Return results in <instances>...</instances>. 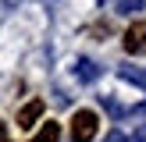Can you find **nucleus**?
Returning <instances> with one entry per match:
<instances>
[{
	"label": "nucleus",
	"mask_w": 146,
	"mask_h": 142,
	"mask_svg": "<svg viewBox=\"0 0 146 142\" xmlns=\"http://www.w3.org/2000/svg\"><path fill=\"white\" fill-rule=\"evenodd\" d=\"M96 131H100L96 110H75V117H71V142H93Z\"/></svg>",
	"instance_id": "f257e3e1"
},
{
	"label": "nucleus",
	"mask_w": 146,
	"mask_h": 142,
	"mask_svg": "<svg viewBox=\"0 0 146 142\" xmlns=\"http://www.w3.org/2000/svg\"><path fill=\"white\" fill-rule=\"evenodd\" d=\"M125 53H132V57H139V53H146V18H135L132 25L125 28Z\"/></svg>",
	"instance_id": "f03ea898"
},
{
	"label": "nucleus",
	"mask_w": 146,
	"mask_h": 142,
	"mask_svg": "<svg viewBox=\"0 0 146 142\" xmlns=\"http://www.w3.org/2000/svg\"><path fill=\"white\" fill-rule=\"evenodd\" d=\"M43 110H46V103H43L39 96H32V99L18 110V128H36L39 117H43Z\"/></svg>",
	"instance_id": "7ed1b4c3"
},
{
	"label": "nucleus",
	"mask_w": 146,
	"mask_h": 142,
	"mask_svg": "<svg viewBox=\"0 0 146 142\" xmlns=\"http://www.w3.org/2000/svg\"><path fill=\"white\" fill-rule=\"evenodd\" d=\"M75 78H78L82 85H93V82L100 78L96 60H89V57H78V60H75Z\"/></svg>",
	"instance_id": "20e7f679"
},
{
	"label": "nucleus",
	"mask_w": 146,
	"mask_h": 142,
	"mask_svg": "<svg viewBox=\"0 0 146 142\" xmlns=\"http://www.w3.org/2000/svg\"><path fill=\"white\" fill-rule=\"evenodd\" d=\"M32 142H61V124L57 121H43V128L32 135Z\"/></svg>",
	"instance_id": "39448f33"
},
{
	"label": "nucleus",
	"mask_w": 146,
	"mask_h": 142,
	"mask_svg": "<svg viewBox=\"0 0 146 142\" xmlns=\"http://www.w3.org/2000/svg\"><path fill=\"white\" fill-rule=\"evenodd\" d=\"M107 142H146V124H139V128H135L132 135H121V131H114V135H111Z\"/></svg>",
	"instance_id": "423d86ee"
},
{
	"label": "nucleus",
	"mask_w": 146,
	"mask_h": 142,
	"mask_svg": "<svg viewBox=\"0 0 146 142\" xmlns=\"http://www.w3.org/2000/svg\"><path fill=\"white\" fill-rule=\"evenodd\" d=\"M118 78L135 82V85H146V71H139V68H118Z\"/></svg>",
	"instance_id": "0eeeda50"
},
{
	"label": "nucleus",
	"mask_w": 146,
	"mask_h": 142,
	"mask_svg": "<svg viewBox=\"0 0 146 142\" xmlns=\"http://www.w3.org/2000/svg\"><path fill=\"white\" fill-rule=\"evenodd\" d=\"M104 106H107V110L114 114V117H121V114H125V106H121V103H114L111 96H104Z\"/></svg>",
	"instance_id": "6e6552de"
},
{
	"label": "nucleus",
	"mask_w": 146,
	"mask_h": 142,
	"mask_svg": "<svg viewBox=\"0 0 146 142\" xmlns=\"http://www.w3.org/2000/svg\"><path fill=\"white\" fill-rule=\"evenodd\" d=\"M4 139H7V128H4V124H0V142H4Z\"/></svg>",
	"instance_id": "1a4fd4ad"
},
{
	"label": "nucleus",
	"mask_w": 146,
	"mask_h": 142,
	"mask_svg": "<svg viewBox=\"0 0 146 142\" xmlns=\"http://www.w3.org/2000/svg\"><path fill=\"white\" fill-rule=\"evenodd\" d=\"M135 114H146V103H139V106H135Z\"/></svg>",
	"instance_id": "9d476101"
}]
</instances>
